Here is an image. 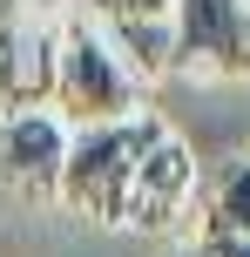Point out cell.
Wrapping results in <instances>:
<instances>
[{
  "label": "cell",
  "mask_w": 250,
  "mask_h": 257,
  "mask_svg": "<svg viewBox=\"0 0 250 257\" xmlns=\"http://www.w3.org/2000/svg\"><path fill=\"white\" fill-rule=\"evenodd\" d=\"M156 115L88 122L68 136V163L54 183V203H68L88 223H135V190H142V149L156 136Z\"/></svg>",
  "instance_id": "6da1fadb"
},
{
  "label": "cell",
  "mask_w": 250,
  "mask_h": 257,
  "mask_svg": "<svg viewBox=\"0 0 250 257\" xmlns=\"http://www.w3.org/2000/svg\"><path fill=\"white\" fill-rule=\"evenodd\" d=\"M48 102H54V115H61L68 128L142 115V75H135V68L115 54V41L102 34V21H88L81 7L54 27Z\"/></svg>",
  "instance_id": "7a4b0ae2"
},
{
  "label": "cell",
  "mask_w": 250,
  "mask_h": 257,
  "mask_svg": "<svg viewBox=\"0 0 250 257\" xmlns=\"http://www.w3.org/2000/svg\"><path fill=\"white\" fill-rule=\"evenodd\" d=\"M176 68L250 75V0H176Z\"/></svg>",
  "instance_id": "3957f363"
},
{
  "label": "cell",
  "mask_w": 250,
  "mask_h": 257,
  "mask_svg": "<svg viewBox=\"0 0 250 257\" xmlns=\"http://www.w3.org/2000/svg\"><path fill=\"white\" fill-rule=\"evenodd\" d=\"M68 128L54 108H7L0 115V183L21 196H54L61 183V163H68Z\"/></svg>",
  "instance_id": "277c9868"
},
{
  "label": "cell",
  "mask_w": 250,
  "mask_h": 257,
  "mask_svg": "<svg viewBox=\"0 0 250 257\" xmlns=\"http://www.w3.org/2000/svg\"><path fill=\"white\" fill-rule=\"evenodd\" d=\"M203 203V230L196 244H223V237H250V156H230L196 183Z\"/></svg>",
  "instance_id": "5b68a950"
},
{
  "label": "cell",
  "mask_w": 250,
  "mask_h": 257,
  "mask_svg": "<svg viewBox=\"0 0 250 257\" xmlns=\"http://www.w3.org/2000/svg\"><path fill=\"white\" fill-rule=\"evenodd\" d=\"M102 34L115 41V54L142 75V88L176 68V21L169 14H162V21H115V27H102Z\"/></svg>",
  "instance_id": "8992f818"
},
{
  "label": "cell",
  "mask_w": 250,
  "mask_h": 257,
  "mask_svg": "<svg viewBox=\"0 0 250 257\" xmlns=\"http://www.w3.org/2000/svg\"><path fill=\"white\" fill-rule=\"evenodd\" d=\"M88 21H102V27H115V21H162V14L176 7V0H75Z\"/></svg>",
  "instance_id": "52a82bcc"
},
{
  "label": "cell",
  "mask_w": 250,
  "mask_h": 257,
  "mask_svg": "<svg viewBox=\"0 0 250 257\" xmlns=\"http://www.w3.org/2000/svg\"><path fill=\"white\" fill-rule=\"evenodd\" d=\"M196 257H250V237H223V244H196Z\"/></svg>",
  "instance_id": "ba28073f"
},
{
  "label": "cell",
  "mask_w": 250,
  "mask_h": 257,
  "mask_svg": "<svg viewBox=\"0 0 250 257\" xmlns=\"http://www.w3.org/2000/svg\"><path fill=\"white\" fill-rule=\"evenodd\" d=\"M183 257H196V250H183Z\"/></svg>",
  "instance_id": "9c48e42d"
}]
</instances>
